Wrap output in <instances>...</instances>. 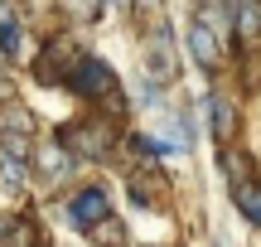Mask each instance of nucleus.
<instances>
[{"instance_id":"1","label":"nucleus","mask_w":261,"mask_h":247,"mask_svg":"<svg viewBox=\"0 0 261 247\" xmlns=\"http://www.w3.org/2000/svg\"><path fill=\"white\" fill-rule=\"evenodd\" d=\"M63 145L77 155H87V160H97V155L112 151V126H107V116H97V121H77L63 131Z\"/></svg>"},{"instance_id":"2","label":"nucleus","mask_w":261,"mask_h":247,"mask_svg":"<svg viewBox=\"0 0 261 247\" xmlns=\"http://www.w3.org/2000/svg\"><path fill=\"white\" fill-rule=\"evenodd\" d=\"M68 83H73V92H83V97H107V92H116L112 68L97 63V58H83V63H77V73L68 78Z\"/></svg>"},{"instance_id":"3","label":"nucleus","mask_w":261,"mask_h":247,"mask_svg":"<svg viewBox=\"0 0 261 247\" xmlns=\"http://www.w3.org/2000/svg\"><path fill=\"white\" fill-rule=\"evenodd\" d=\"M189 54H194L203 68H218V58H223V39H218L208 24L194 19V24H189Z\"/></svg>"},{"instance_id":"4","label":"nucleus","mask_w":261,"mask_h":247,"mask_svg":"<svg viewBox=\"0 0 261 247\" xmlns=\"http://www.w3.org/2000/svg\"><path fill=\"white\" fill-rule=\"evenodd\" d=\"M194 19H198V24H208L218 39H223V44H227V34L237 29V24H232V5H227V0H198Z\"/></svg>"},{"instance_id":"5","label":"nucleus","mask_w":261,"mask_h":247,"mask_svg":"<svg viewBox=\"0 0 261 247\" xmlns=\"http://www.w3.org/2000/svg\"><path fill=\"white\" fill-rule=\"evenodd\" d=\"M227 5H232L237 34H242L247 44H256V39H261V0H227Z\"/></svg>"},{"instance_id":"6","label":"nucleus","mask_w":261,"mask_h":247,"mask_svg":"<svg viewBox=\"0 0 261 247\" xmlns=\"http://www.w3.org/2000/svg\"><path fill=\"white\" fill-rule=\"evenodd\" d=\"M232 204L242 209L247 223H256V228H261V184L256 180H237L232 184Z\"/></svg>"},{"instance_id":"7","label":"nucleus","mask_w":261,"mask_h":247,"mask_svg":"<svg viewBox=\"0 0 261 247\" xmlns=\"http://www.w3.org/2000/svg\"><path fill=\"white\" fill-rule=\"evenodd\" d=\"M145 68H150V78H155V83H169V78H174V54H169V34H160L155 44H150Z\"/></svg>"},{"instance_id":"8","label":"nucleus","mask_w":261,"mask_h":247,"mask_svg":"<svg viewBox=\"0 0 261 247\" xmlns=\"http://www.w3.org/2000/svg\"><path fill=\"white\" fill-rule=\"evenodd\" d=\"M68 213H73V223H102L107 218V194L102 189H87L83 199H73Z\"/></svg>"},{"instance_id":"9","label":"nucleus","mask_w":261,"mask_h":247,"mask_svg":"<svg viewBox=\"0 0 261 247\" xmlns=\"http://www.w3.org/2000/svg\"><path fill=\"white\" fill-rule=\"evenodd\" d=\"M39 165H44V175H48V180H63V175L73 170L68 151H58V145H44V151H39Z\"/></svg>"},{"instance_id":"10","label":"nucleus","mask_w":261,"mask_h":247,"mask_svg":"<svg viewBox=\"0 0 261 247\" xmlns=\"http://www.w3.org/2000/svg\"><path fill=\"white\" fill-rule=\"evenodd\" d=\"M0 247H34V223H29V218L5 223V233H0Z\"/></svg>"},{"instance_id":"11","label":"nucleus","mask_w":261,"mask_h":247,"mask_svg":"<svg viewBox=\"0 0 261 247\" xmlns=\"http://www.w3.org/2000/svg\"><path fill=\"white\" fill-rule=\"evenodd\" d=\"M208 112H213V136H218V141H227V136H232V126H237L232 107H227L223 97H213V102H208Z\"/></svg>"},{"instance_id":"12","label":"nucleus","mask_w":261,"mask_h":247,"mask_svg":"<svg viewBox=\"0 0 261 247\" xmlns=\"http://www.w3.org/2000/svg\"><path fill=\"white\" fill-rule=\"evenodd\" d=\"M0 48H5V54H19V29H15L10 15H0Z\"/></svg>"}]
</instances>
